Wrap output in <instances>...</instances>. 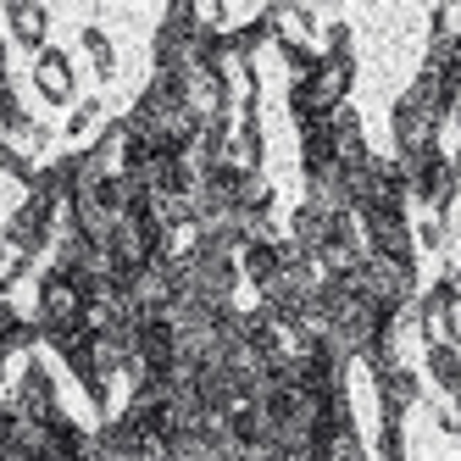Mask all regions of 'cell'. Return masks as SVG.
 Here are the masks:
<instances>
[{"mask_svg": "<svg viewBox=\"0 0 461 461\" xmlns=\"http://www.w3.org/2000/svg\"><path fill=\"white\" fill-rule=\"evenodd\" d=\"M428 373L461 401V345H428Z\"/></svg>", "mask_w": 461, "mask_h": 461, "instance_id": "1", "label": "cell"}, {"mask_svg": "<svg viewBox=\"0 0 461 461\" xmlns=\"http://www.w3.org/2000/svg\"><path fill=\"white\" fill-rule=\"evenodd\" d=\"M17 28L34 40V34H40V12H34V6H17Z\"/></svg>", "mask_w": 461, "mask_h": 461, "instance_id": "3", "label": "cell"}, {"mask_svg": "<svg viewBox=\"0 0 461 461\" xmlns=\"http://www.w3.org/2000/svg\"><path fill=\"white\" fill-rule=\"evenodd\" d=\"M40 84H45V95H56V101L73 89V78H68V61H61L56 50H45V61H40Z\"/></svg>", "mask_w": 461, "mask_h": 461, "instance_id": "2", "label": "cell"}]
</instances>
